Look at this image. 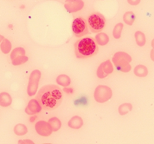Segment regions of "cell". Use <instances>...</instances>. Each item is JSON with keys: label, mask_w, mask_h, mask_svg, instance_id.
Instances as JSON below:
<instances>
[{"label": "cell", "mask_w": 154, "mask_h": 144, "mask_svg": "<svg viewBox=\"0 0 154 144\" xmlns=\"http://www.w3.org/2000/svg\"><path fill=\"white\" fill-rule=\"evenodd\" d=\"M36 99L44 110L52 111L61 104L63 100L62 90L56 85H47L38 92Z\"/></svg>", "instance_id": "1"}, {"label": "cell", "mask_w": 154, "mask_h": 144, "mask_svg": "<svg viewBox=\"0 0 154 144\" xmlns=\"http://www.w3.org/2000/svg\"><path fill=\"white\" fill-rule=\"evenodd\" d=\"M75 55L78 58H89L98 52L96 41L93 38H83L78 40L74 44Z\"/></svg>", "instance_id": "2"}, {"label": "cell", "mask_w": 154, "mask_h": 144, "mask_svg": "<svg viewBox=\"0 0 154 144\" xmlns=\"http://www.w3.org/2000/svg\"><path fill=\"white\" fill-rule=\"evenodd\" d=\"M88 25L91 32L97 33L103 30L106 25V19L99 13H93L88 18Z\"/></svg>", "instance_id": "3"}, {"label": "cell", "mask_w": 154, "mask_h": 144, "mask_svg": "<svg viewBox=\"0 0 154 144\" xmlns=\"http://www.w3.org/2000/svg\"><path fill=\"white\" fill-rule=\"evenodd\" d=\"M72 32L77 38H82L88 33V25L84 18L79 17L74 18L72 24Z\"/></svg>", "instance_id": "4"}, {"label": "cell", "mask_w": 154, "mask_h": 144, "mask_svg": "<svg viewBox=\"0 0 154 144\" xmlns=\"http://www.w3.org/2000/svg\"><path fill=\"white\" fill-rule=\"evenodd\" d=\"M112 96V91L108 86L99 85L96 87L94 92V98L97 103H103L108 102Z\"/></svg>", "instance_id": "5"}, {"label": "cell", "mask_w": 154, "mask_h": 144, "mask_svg": "<svg viewBox=\"0 0 154 144\" xmlns=\"http://www.w3.org/2000/svg\"><path fill=\"white\" fill-rule=\"evenodd\" d=\"M41 78V72L39 70H33L29 76V86H28V94L29 96H33L38 91V87Z\"/></svg>", "instance_id": "6"}, {"label": "cell", "mask_w": 154, "mask_h": 144, "mask_svg": "<svg viewBox=\"0 0 154 144\" xmlns=\"http://www.w3.org/2000/svg\"><path fill=\"white\" fill-rule=\"evenodd\" d=\"M132 62V57L125 52H118L112 57V63L117 67V69L122 66L128 64Z\"/></svg>", "instance_id": "7"}, {"label": "cell", "mask_w": 154, "mask_h": 144, "mask_svg": "<svg viewBox=\"0 0 154 144\" xmlns=\"http://www.w3.org/2000/svg\"><path fill=\"white\" fill-rule=\"evenodd\" d=\"M113 65L110 60H106L102 63L97 70V76L99 78H104L113 72Z\"/></svg>", "instance_id": "8"}, {"label": "cell", "mask_w": 154, "mask_h": 144, "mask_svg": "<svg viewBox=\"0 0 154 144\" xmlns=\"http://www.w3.org/2000/svg\"><path fill=\"white\" fill-rule=\"evenodd\" d=\"M64 7L68 13H76L83 8L84 2L82 0H66Z\"/></svg>", "instance_id": "9"}, {"label": "cell", "mask_w": 154, "mask_h": 144, "mask_svg": "<svg viewBox=\"0 0 154 144\" xmlns=\"http://www.w3.org/2000/svg\"><path fill=\"white\" fill-rule=\"evenodd\" d=\"M35 129L37 133L43 137H48L53 133V130L51 129L48 123L45 121H38L35 124Z\"/></svg>", "instance_id": "10"}, {"label": "cell", "mask_w": 154, "mask_h": 144, "mask_svg": "<svg viewBox=\"0 0 154 144\" xmlns=\"http://www.w3.org/2000/svg\"><path fill=\"white\" fill-rule=\"evenodd\" d=\"M42 106L40 105L37 99H32L30 100L28 104V107L25 108V112L29 115H33L36 114L42 110Z\"/></svg>", "instance_id": "11"}, {"label": "cell", "mask_w": 154, "mask_h": 144, "mask_svg": "<svg viewBox=\"0 0 154 144\" xmlns=\"http://www.w3.org/2000/svg\"><path fill=\"white\" fill-rule=\"evenodd\" d=\"M83 125V121L79 116H74L68 121V127L72 129H79Z\"/></svg>", "instance_id": "12"}, {"label": "cell", "mask_w": 154, "mask_h": 144, "mask_svg": "<svg viewBox=\"0 0 154 144\" xmlns=\"http://www.w3.org/2000/svg\"><path fill=\"white\" fill-rule=\"evenodd\" d=\"M11 103H12V97L9 93H5V92L1 93H0V106L6 108V107L10 106Z\"/></svg>", "instance_id": "13"}, {"label": "cell", "mask_w": 154, "mask_h": 144, "mask_svg": "<svg viewBox=\"0 0 154 144\" xmlns=\"http://www.w3.org/2000/svg\"><path fill=\"white\" fill-rule=\"evenodd\" d=\"M95 39H96V43H97L98 45L104 46V45L108 44V42H109V37H108L107 33L99 32V33H97V35H96Z\"/></svg>", "instance_id": "14"}, {"label": "cell", "mask_w": 154, "mask_h": 144, "mask_svg": "<svg viewBox=\"0 0 154 144\" xmlns=\"http://www.w3.org/2000/svg\"><path fill=\"white\" fill-rule=\"evenodd\" d=\"M56 82L58 85L63 87H68L71 84L70 78L66 74H61V75L57 76L56 78Z\"/></svg>", "instance_id": "15"}, {"label": "cell", "mask_w": 154, "mask_h": 144, "mask_svg": "<svg viewBox=\"0 0 154 144\" xmlns=\"http://www.w3.org/2000/svg\"><path fill=\"white\" fill-rule=\"evenodd\" d=\"M134 74L139 78H144L148 74V70H147V67L144 65H137L134 69Z\"/></svg>", "instance_id": "16"}, {"label": "cell", "mask_w": 154, "mask_h": 144, "mask_svg": "<svg viewBox=\"0 0 154 144\" xmlns=\"http://www.w3.org/2000/svg\"><path fill=\"white\" fill-rule=\"evenodd\" d=\"M48 124L50 126L51 129L53 130V132H57L60 129V127L62 126L61 121L57 118H52L48 120Z\"/></svg>", "instance_id": "17"}, {"label": "cell", "mask_w": 154, "mask_h": 144, "mask_svg": "<svg viewBox=\"0 0 154 144\" xmlns=\"http://www.w3.org/2000/svg\"><path fill=\"white\" fill-rule=\"evenodd\" d=\"M135 19H136V16L134 14V13L131 12V11L127 12L123 15V21H124L126 24H128L129 26L133 25Z\"/></svg>", "instance_id": "18"}, {"label": "cell", "mask_w": 154, "mask_h": 144, "mask_svg": "<svg viewBox=\"0 0 154 144\" xmlns=\"http://www.w3.org/2000/svg\"><path fill=\"white\" fill-rule=\"evenodd\" d=\"M135 39H136L137 44L139 47H143L146 44V36L143 32L141 31H137L135 32Z\"/></svg>", "instance_id": "19"}, {"label": "cell", "mask_w": 154, "mask_h": 144, "mask_svg": "<svg viewBox=\"0 0 154 144\" xmlns=\"http://www.w3.org/2000/svg\"><path fill=\"white\" fill-rule=\"evenodd\" d=\"M132 109H133V105L131 104V103H123V104L119 106V108H118V112H119L120 115L123 116L128 114L129 112H131Z\"/></svg>", "instance_id": "20"}, {"label": "cell", "mask_w": 154, "mask_h": 144, "mask_svg": "<svg viewBox=\"0 0 154 144\" xmlns=\"http://www.w3.org/2000/svg\"><path fill=\"white\" fill-rule=\"evenodd\" d=\"M0 48H1V51L4 53V54H9L11 51V48H12V44H11L10 41L7 38H4L2 43H1V45H0Z\"/></svg>", "instance_id": "21"}, {"label": "cell", "mask_w": 154, "mask_h": 144, "mask_svg": "<svg viewBox=\"0 0 154 144\" xmlns=\"http://www.w3.org/2000/svg\"><path fill=\"white\" fill-rule=\"evenodd\" d=\"M14 133L18 136H23V135H25L27 133H28V128L27 127L24 125V124H17L16 126L14 127Z\"/></svg>", "instance_id": "22"}, {"label": "cell", "mask_w": 154, "mask_h": 144, "mask_svg": "<svg viewBox=\"0 0 154 144\" xmlns=\"http://www.w3.org/2000/svg\"><path fill=\"white\" fill-rule=\"evenodd\" d=\"M122 29H123V24L122 23H119L118 24H116L112 31V35L116 39H119L121 38V33H122Z\"/></svg>", "instance_id": "23"}, {"label": "cell", "mask_w": 154, "mask_h": 144, "mask_svg": "<svg viewBox=\"0 0 154 144\" xmlns=\"http://www.w3.org/2000/svg\"><path fill=\"white\" fill-rule=\"evenodd\" d=\"M28 60H29V58L27 56H25V55H21V56H18V57L14 58L12 60V63H13V65H14V66H18V65H21L25 63L26 62H28Z\"/></svg>", "instance_id": "24"}, {"label": "cell", "mask_w": 154, "mask_h": 144, "mask_svg": "<svg viewBox=\"0 0 154 144\" xmlns=\"http://www.w3.org/2000/svg\"><path fill=\"white\" fill-rule=\"evenodd\" d=\"M21 55H25V50L23 47H16L14 50L11 52L10 58L11 60H13L18 56H21Z\"/></svg>", "instance_id": "25"}, {"label": "cell", "mask_w": 154, "mask_h": 144, "mask_svg": "<svg viewBox=\"0 0 154 144\" xmlns=\"http://www.w3.org/2000/svg\"><path fill=\"white\" fill-rule=\"evenodd\" d=\"M132 69V67H131V65L129 64H127L125 66H122L121 68H119L118 69V71H120V72H128L130 70Z\"/></svg>", "instance_id": "26"}, {"label": "cell", "mask_w": 154, "mask_h": 144, "mask_svg": "<svg viewBox=\"0 0 154 144\" xmlns=\"http://www.w3.org/2000/svg\"><path fill=\"white\" fill-rule=\"evenodd\" d=\"M140 2H141V0H128V3L133 6H136L137 4H139Z\"/></svg>", "instance_id": "27"}, {"label": "cell", "mask_w": 154, "mask_h": 144, "mask_svg": "<svg viewBox=\"0 0 154 144\" xmlns=\"http://www.w3.org/2000/svg\"><path fill=\"white\" fill-rule=\"evenodd\" d=\"M18 143H31L33 144V142L31 140H29V139H26V140H22L18 142Z\"/></svg>", "instance_id": "28"}, {"label": "cell", "mask_w": 154, "mask_h": 144, "mask_svg": "<svg viewBox=\"0 0 154 144\" xmlns=\"http://www.w3.org/2000/svg\"><path fill=\"white\" fill-rule=\"evenodd\" d=\"M64 92L66 93L72 94V88H69L68 87H64Z\"/></svg>", "instance_id": "29"}, {"label": "cell", "mask_w": 154, "mask_h": 144, "mask_svg": "<svg viewBox=\"0 0 154 144\" xmlns=\"http://www.w3.org/2000/svg\"><path fill=\"white\" fill-rule=\"evenodd\" d=\"M150 58H151V59H152V60L154 62V49L153 48H152V49L150 52Z\"/></svg>", "instance_id": "30"}, {"label": "cell", "mask_w": 154, "mask_h": 144, "mask_svg": "<svg viewBox=\"0 0 154 144\" xmlns=\"http://www.w3.org/2000/svg\"><path fill=\"white\" fill-rule=\"evenodd\" d=\"M4 39V37L3 36V35H1V34H0V43H2V41H3Z\"/></svg>", "instance_id": "31"}, {"label": "cell", "mask_w": 154, "mask_h": 144, "mask_svg": "<svg viewBox=\"0 0 154 144\" xmlns=\"http://www.w3.org/2000/svg\"><path fill=\"white\" fill-rule=\"evenodd\" d=\"M35 119H36V116H34V117L31 118H30V122H33V121H34Z\"/></svg>", "instance_id": "32"}, {"label": "cell", "mask_w": 154, "mask_h": 144, "mask_svg": "<svg viewBox=\"0 0 154 144\" xmlns=\"http://www.w3.org/2000/svg\"><path fill=\"white\" fill-rule=\"evenodd\" d=\"M152 48L154 49V38L152 40Z\"/></svg>", "instance_id": "33"}]
</instances>
